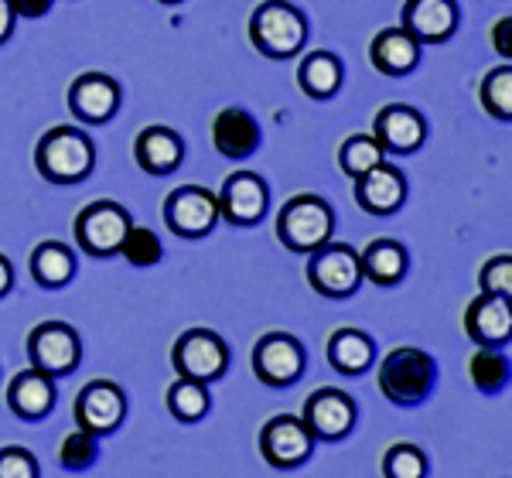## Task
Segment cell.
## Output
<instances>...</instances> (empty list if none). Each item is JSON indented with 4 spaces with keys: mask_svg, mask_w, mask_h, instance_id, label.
I'll return each instance as SVG.
<instances>
[{
    "mask_svg": "<svg viewBox=\"0 0 512 478\" xmlns=\"http://www.w3.org/2000/svg\"><path fill=\"white\" fill-rule=\"evenodd\" d=\"M369 62L383 76H410L420 62V45L403 28H383L369 45Z\"/></svg>",
    "mask_w": 512,
    "mask_h": 478,
    "instance_id": "23",
    "label": "cell"
},
{
    "mask_svg": "<svg viewBox=\"0 0 512 478\" xmlns=\"http://www.w3.org/2000/svg\"><path fill=\"white\" fill-rule=\"evenodd\" d=\"M31 277L41 287H65L76 277V257H72V250L59 243V239H45L31 253Z\"/></svg>",
    "mask_w": 512,
    "mask_h": 478,
    "instance_id": "27",
    "label": "cell"
},
{
    "mask_svg": "<svg viewBox=\"0 0 512 478\" xmlns=\"http://www.w3.org/2000/svg\"><path fill=\"white\" fill-rule=\"evenodd\" d=\"M308 257V284L321 298H352L362 287L359 253L349 243H325Z\"/></svg>",
    "mask_w": 512,
    "mask_h": 478,
    "instance_id": "7",
    "label": "cell"
},
{
    "mask_svg": "<svg viewBox=\"0 0 512 478\" xmlns=\"http://www.w3.org/2000/svg\"><path fill=\"white\" fill-rule=\"evenodd\" d=\"M171 366L178 376L195 379V383H216L229 369V349L212 328H188L171 345Z\"/></svg>",
    "mask_w": 512,
    "mask_h": 478,
    "instance_id": "5",
    "label": "cell"
},
{
    "mask_svg": "<svg viewBox=\"0 0 512 478\" xmlns=\"http://www.w3.org/2000/svg\"><path fill=\"white\" fill-rule=\"evenodd\" d=\"M400 28L417 45H441L458 31V4L454 0H407Z\"/></svg>",
    "mask_w": 512,
    "mask_h": 478,
    "instance_id": "16",
    "label": "cell"
},
{
    "mask_svg": "<svg viewBox=\"0 0 512 478\" xmlns=\"http://www.w3.org/2000/svg\"><path fill=\"white\" fill-rule=\"evenodd\" d=\"M250 41L267 59H294L308 45V18L291 0H263L250 18Z\"/></svg>",
    "mask_w": 512,
    "mask_h": 478,
    "instance_id": "3",
    "label": "cell"
},
{
    "mask_svg": "<svg viewBox=\"0 0 512 478\" xmlns=\"http://www.w3.org/2000/svg\"><path fill=\"white\" fill-rule=\"evenodd\" d=\"M328 362L342 376H362L376 362V342L359 328H338L328 339Z\"/></svg>",
    "mask_w": 512,
    "mask_h": 478,
    "instance_id": "25",
    "label": "cell"
},
{
    "mask_svg": "<svg viewBox=\"0 0 512 478\" xmlns=\"http://www.w3.org/2000/svg\"><path fill=\"white\" fill-rule=\"evenodd\" d=\"M134 158L147 175H171L185 158V140L171 127H144L134 140Z\"/></svg>",
    "mask_w": 512,
    "mask_h": 478,
    "instance_id": "21",
    "label": "cell"
},
{
    "mask_svg": "<svg viewBox=\"0 0 512 478\" xmlns=\"http://www.w3.org/2000/svg\"><path fill=\"white\" fill-rule=\"evenodd\" d=\"M11 287H14V267H11V260L0 253V298L11 294Z\"/></svg>",
    "mask_w": 512,
    "mask_h": 478,
    "instance_id": "40",
    "label": "cell"
},
{
    "mask_svg": "<svg viewBox=\"0 0 512 478\" xmlns=\"http://www.w3.org/2000/svg\"><path fill=\"white\" fill-rule=\"evenodd\" d=\"M509 28H512L509 14L492 24V48H495V55H499V59H506V62H509Z\"/></svg>",
    "mask_w": 512,
    "mask_h": 478,
    "instance_id": "37",
    "label": "cell"
},
{
    "mask_svg": "<svg viewBox=\"0 0 512 478\" xmlns=\"http://www.w3.org/2000/svg\"><path fill=\"white\" fill-rule=\"evenodd\" d=\"M161 4H181V0H161Z\"/></svg>",
    "mask_w": 512,
    "mask_h": 478,
    "instance_id": "41",
    "label": "cell"
},
{
    "mask_svg": "<svg viewBox=\"0 0 512 478\" xmlns=\"http://www.w3.org/2000/svg\"><path fill=\"white\" fill-rule=\"evenodd\" d=\"M7 407L21 420H45L55 407V383L38 369H24L7 386Z\"/></svg>",
    "mask_w": 512,
    "mask_h": 478,
    "instance_id": "22",
    "label": "cell"
},
{
    "mask_svg": "<svg viewBox=\"0 0 512 478\" xmlns=\"http://www.w3.org/2000/svg\"><path fill=\"white\" fill-rule=\"evenodd\" d=\"M96 458H99V438L89 431H82V427L72 434H65L59 444V461H62L65 472H86Z\"/></svg>",
    "mask_w": 512,
    "mask_h": 478,
    "instance_id": "33",
    "label": "cell"
},
{
    "mask_svg": "<svg viewBox=\"0 0 512 478\" xmlns=\"http://www.w3.org/2000/svg\"><path fill=\"white\" fill-rule=\"evenodd\" d=\"M383 478H427V455L410 441H396L383 455Z\"/></svg>",
    "mask_w": 512,
    "mask_h": 478,
    "instance_id": "32",
    "label": "cell"
},
{
    "mask_svg": "<svg viewBox=\"0 0 512 478\" xmlns=\"http://www.w3.org/2000/svg\"><path fill=\"white\" fill-rule=\"evenodd\" d=\"M315 451V438L311 431L304 427L301 417H291V414H280V417H270L260 431V455L267 465L274 468H297L311 458Z\"/></svg>",
    "mask_w": 512,
    "mask_h": 478,
    "instance_id": "12",
    "label": "cell"
},
{
    "mask_svg": "<svg viewBox=\"0 0 512 478\" xmlns=\"http://www.w3.org/2000/svg\"><path fill=\"white\" fill-rule=\"evenodd\" d=\"M212 144L222 158L229 161H246L260 151V123L239 106H226L212 120Z\"/></svg>",
    "mask_w": 512,
    "mask_h": 478,
    "instance_id": "20",
    "label": "cell"
},
{
    "mask_svg": "<svg viewBox=\"0 0 512 478\" xmlns=\"http://www.w3.org/2000/svg\"><path fill=\"white\" fill-rule=\"evenodd\" d=\"M465 332L478 349H499L512 339V311L506 298L478 294L465 311Z\"/></svg>",
    "mask_w": 512,
    "mask_h": 478,
    "instance_id": "19",
    "label": "cell"
},
{
    "mask_svg": "<svg viewBox=\"0 0 512 478\" xmlns=\"http://www.w3.org/2000/svg\"><path fill=\"white\" fill-rule=\"evenodd\" d=\"M164 222L181 239H202L216 229L219 222V202L216 192L202 185H181L164 202Z\"/></svg>",
    "mask_w": 512,
    "mask_h": 478,
    "instance_id": "9",
    "label": "cell"
},
{
    "mask_svg": "<svg viewBox=\"0 0 512 478\" xmlns=\"http://www.w3.org/2000/svg\"><path fill=\"white\" fill-rule=\"evenodd\" d=\"M28 359L31 369L45 373L48 379L76 373L82 359L79 332L72 325H65V321H41L28 335Z\"/></svg>",
    "mask_w": 512,
    "mask_h": 478,
    "instance_id": "6",
    "label": "cell"
},
{
    "mask_svg": "<svg viewBox=\"0 0 512 478\" xmlns=\"http://www.w3.org/2000/svg\"><path fill=\"white\" fill-rule=\"evenodd\" d=\"M335 212L321 195L301 192L284 202L277 212V239L294 253H315L318 246L332 243Z\"/></svg>",
    "mask_w": 512,
    "mask_h": 478,
    "instance_id": "4",
    "label": "cell"
},
{
    "mask_svg": "<svg viewBox=\"0 0 512 478\" xmlns=\"http://www.w3.org/2000/svg\"><path fill=\"white\" fill-rule=\"evenodd\" d=\"M373 137L379 140V147H383V151L414 154L417 147H424V140H427V123L414 110V106L390 103V106H383V110L376 113Z\"/></svg>",
    "mask_w": 512,
    "mask_h": 478,
    "instance_id": "18",
    "label": "cell"
},
{
    "mask_svg": "<svg viewBox=\"0 0 512 478\" xmlns=\"http://www.w3.org/2000/svg\"><path fill=\"white\" fill-rule=\"evenodd\" d=\"M96 164V144L89 140L86 130L79 127H52L45 130L35 147V168L38 175L52 185H76V181L89 178Z\"/></svg>",
    "mask_w": 512,
    "mask_h": 478,
    "instance_id": "1",
    "label": "cell"
},
{
    "mask_svg": "<svg viewBox=\"0 0 512 478\" xmlns=\"http://www.w3.org/2000/svg\"><path fill=\"white\" fill-rule=\"evenodd\" d=\"M130 226L134 222H130V212L123 205L110 199L93 202L76 216V243L89 257H113V253H120V243Z\"/></svg>",
    "mask_w": 512,
    "mask_h": 478,
    "instance_id": "8",
    "label": "cell"
},
{
    "mask_svg": "<svg viewBox=\"0 0 512 478\" xmlns=\"http://www.w3.org/2000/svg\"><path fill=\"white\" fill-rule=\"evenodd\" d=\"M355 417H359V410H355V400L349 397V393L332 390V386L311 393V397L304 400V410H301L304 427H308L315 441H342V438H349L352 427H355Z\"/></svg>",
    "mask_w": 512,
    "mask_h": 478,
    "instance_id": "11",
    "label": "cell"
},
{
    "mask_svg": "<svg viewBox=\"0 0 512 478\" xmlns=\"http://www.w3.org/2000/svg\"><path fill=\"white\" fill-rule=\"evenodd\" d=\"M219 202V216L233 226H256L263 216H267L270 205V192L267 181L253 171H233L226 181H222V192L216 195Z\"/></svg>",
    "mask_w": 512,
    "mask_h": 478,
    "instance_id": "14",
    "label": "cell"
},
{
    "mask_svg": "<svg viewBox=\"0 0 512 478\" xmlns=\"http://www.w3.org/2000/svg\"><path fill=\"white\" fill-rule=\"evenodd\" d=\"M164 400H168L171 417L181 420V424H195V420H202L212 407L209 386L195 383V379H185V376H178L175 383L168 386V397Z\"/></svg>",
    "mask_w": 512,
    "mask_h": 478,
    "instance_id": "28",
    "label": "cell"
},
{
    "mask_svg": "<svg viewBox=\"0 0 512 478\" xmlns=\"http://www.w3.org/2000/svg\"><path fill=\"white\" fill-rule=\"evenodd\" d=\"M482 106L495 120H512V65H499L482 79Z\"/></svg>",
    "mask_w": 512,
    "mask_h": 478,
    "instance_id": "31",
    "label": "cell"
},
{
    "mask_svg": "<svg viewBox=\"0 0 512 478\" xmlns=\"http://www.w3.org/2000/svg\"><path fill=\"white\" fill-rule=\"evenodd\" d=\"M359 267H362V280H373L379 287L400 284L410 267L407 246L396 243V239H373V243L359 253Z\"/></svg>",
    "mask_w": 512,
    "mask_h": 478,
    "instance_id": "24",
    "label": "cell"
},
{
    "mask_svg": "<svg viewBox=\"0 0 512 478\" xmlns=\"http://www.w3.org/2000/svg\"><path fill=\"white\" fill-rule=\"evenodd\" d=\"M383 158H386V151L379 147V140L373 134H352L338 147V168L349 178H359V175H366V171H373L376 164H383Z\"/></svg>",
    "mask_w": 512,
    "mask_h": 478,
    "instance_id": "29",
    "label": "cell"
},
{
    "mask_svg": "<svg viewBox=\"0 0 512 478\" xmlns=\"http://www.w3.org/2000/svg\"><path fill=\"white\" fill-rule=\"evenodd\" d=\"M127 417V397L113 379H93L79 390L76 397V420L82 431L96 434V438H106L123 424Z\"/></svg>",
    "mask_w": 512,
    "mask_h": 478,
    "instance_id": "13",
    "label": "cell"
},
{
    "mask_svg": "<svg viewBox=\"0 0 512 478\" xmlns=\"http://www.w3.org/2000/svg\"><path fill=\"white\" fill-rule=\"evenodd\" d=\"M478 280H482V294H492V298L509 301V294H512V257L509 253H499V257L485 260Z\"/></svg>",
    "mask_w": 512,
    "mask_h": 478,
    "instance_id": "35",
    "label": "cell"
},
{
    "mask_svg": "<svg viewBox=\"0 0 512 478\" xmlns=\"http://www.w3.org/2000/svg\"><path fill=\"white\" fill-rule=\"evenodd\" d=\"M468 376L482 393H499L502 386H509V359L499 349H478L468 359Z\"/></svg>",
    "mask_w": 512,
    "mask_h": 478,
    "instance_id": "30",
    "label": "cell"
},
{
    "mask_svg": "<svg viewBox=\"0 0 512 478\" xmlns=\"http://www.w3.org/2000/svg\"><path fill=\"white\" fill-rule=\"evenodd\" d=\"M304 366H308L304 345L287 332H267L253 345V373L274 390L294 386L304 376Z\"/></svg>",
    "mask_w": 512,
    "mask_h": 478,
    "instance_id": "10",
    "label": "cell"
},
{
    "mask_svg": "<svg viewBox=\"0 0 512 478\" xmlns=\"http://www.w3.org/2000/svg\"><path fill=\"white\" fill-rule=\"evenodd\" d=\"M355 202L369 216H393L407 202V178L393 164H376L373 171L355 178Z\"/></svg>",
    "mask_w": 512,
    "mask_h": 478,
    "instance_id": "17",
    "label": "cell"
},
{
    "mask_svg": "<svg viewBox=\"0 0 512 478\" xmlns=\"http://www.w3.org/2000/svg\"><path fill=\"white\" fill-rule=\"evenodd\" d=\"M342 62L332 52H311L297 65V86L311 100H332L342 86Z\"/></svg>",
    "mask_w": 512,
    "mask_h": 478,
    "instance_id": "26",
    "label": "cell"
},
{
    "mask_svg": "<svg viewBox=\"0 0 512 478\" xmlns=\"http://www.w3.org/2000/svg\"><path fill=\"white\" fill-rule=\"evenodd\" d=\"M52 4L55 0H11L18 18H45V14L52 11Z\"/></svg>",
    "mask_w": 512,
    "mask_h": 478,
    "instance_id": "38",
    "label": "cell"
},
{
    "mask_svg": "<svg viewBox=\"0 0 512 478\" xmlns=\"http://www.w3.org/2000/svg\"><path fill=\"white\" fill-rule=\"evenodd\" d=\"M123 100L120 82L106 72H82L69 86V110L82 123H110Z\"/></svg>",
    "mask_w": 512,
    "mask_h": 478,
    "instance_id": "15",
    "label": "cell"
},
{
    "mask_svg": "<svg viewBox=\"0 0 512 478\" xmlns=\"http://www.w3.org/2000/svg\"><path fill=\"white\" fill-rule=\"evenodd\" d=\"M120 253H123V260L134 263V267H154V263L164 257L158 233H151L147 226H130L120 243Z\"/></svg>",
    "mask_w": 512,
    "mask_h": 478,
    "instance_id": "34",
    "label": "cell"
},
{
    "mask_svg": "<svg viewBox=\"0 0 512 478\" xmlns=\"http://www.w3.org/2000/svg\"><path fill=\"white\" fill-rule=\"evenodd\" d=\"M376 383L383 390V397L396 403V407H417V403H424L434 393L437 362L424 349L400 345V349H393L390 356L379 362Z\"/></svg>",
    "mask_w": 512,
    "mask_h": 478,
    "instance_id": "2",
    "label": "cell"
},
{
    "mask_svg": "<svg viewBox=\"0 0 512 478\" xmlns=\"http://www.w3.org/2000/svg\"><path fill=\"white\" fill-rule=\"evenodd\" d=\"M14 18H18V14H14L11 0H0V45L14 35Z\"/></svg>",
    "mask_w": 512,
    "mask_h": 478,
    "instance_id": "39",
    "label": "cell"
},
{
    "mask_svg": "<svg viewBox=\"0 0 512 478\" xmlns=\"http://www.w3.org/2000/svg\"><path fill=\"white\" fill-rule=\"evenodd\" d=\"M0 478H38V458L24 448H0Z\"/></svg>",
    "mask_w": 512,
    "mask_h": 478,
    "instance_id": "36",
    "label": "cell"
}]
</instances>
